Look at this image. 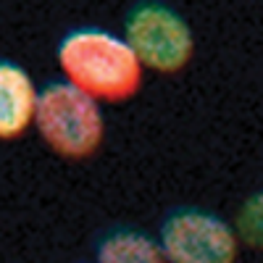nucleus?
<instances>
[{"label": "nucleus", "mask_w": 263, "mask_h": 263, "mask_svg": "<svg viewBox=\"0 0 263 263\" xmlns=\"http://www.w3.org/2000/svg\"><path fill=\"white\" fill-rule=\"evenodd\" d=\"M98 263H166L156 237L135 229H119L100 239Z\"/></svg>", "instance_id": "6"}, {"label": "nucleus", "mask_w": 263, "mask_h": 263, "mask_svg": "<svg viewBox=\"0 0 263 263\" xmlns=\"http://www.w3.org/2000/svg\"><path fill=\"white\" fill-rule=\"evenodd\" d=\"M234 229L245 245L263 250V190L255 192L253 197H248L245 205L239 208Z\"/></svg>", "instance_id": "7"}, {"label": "nucleus", "mask_w": 263, "mask_h": 263, "mask_svg": "<svg viewBox=\"0 0 263 263\" xmlns=\"http://www.w3.org/2000/svg\"><path fill=\"white\" fill-rule=\"evenodd\" d=\"M40 90L16 61L0 58V140H13L34 124Z\"/></svg>", "instance_id": "5"}, {"label": "nucleus", "mask_w": 263, "mask_h": 263, "mask_svg": "<svg viewBox=\"0 0 263 263\" xmlns=\"http://www.w3.org/2000/svg\"><path fill=\"white\" fill-rule=\"evenodd\" d=\"M158 245L166 263H237L239 255L237 229L200 208L174 211L158 232Z\"/></svg>", "instance_id": "4"}, {"label": "nucleus", "mask_w": 263, "mask_h": 263, "mask_svg": "<svg viewBox=\"0 0 263 263\" xmlns=\"http://www.w3.org/2000/svg\"><path fill=\"white\" fill-rule=\"evenodd\" d=\"M124 40L140 58L142 69L158 74L184 69L195 53L190 24L174 8L161 3H142L132 8L124 24Z\"/></svg>", "instance_id": "3"}, {"label": "nucleus", "mask_w": 263, "mask_h": 263, "mask_svg": "<svg viewBox=\"0 0 263 263\" xmlns=\"http://www.w3.org/2000/svg\"><path fill=\"white\" fill-rule=\"evenodd\" d=\"M63 82L98 103H124L142 87V63L124 34L100 27H79L58 42Z\"/></svg>", "instance_id": "1"}, {"label": "nucleus", "mask_w": 263, "mask_h": 263, "mask_svg": "<svg viewBox=\"0 0 263 263\" xmlns=\"http://www.w3.org/2000/svg\"><path fill=\"white\" fill-rule=\"evenodd\" d=\"M34 126L45 145L66 158H87L105 137V119L98 100L69 82H50L40 90Z\"/></svg>", "instance_id": "2"}]
</instances>
